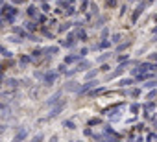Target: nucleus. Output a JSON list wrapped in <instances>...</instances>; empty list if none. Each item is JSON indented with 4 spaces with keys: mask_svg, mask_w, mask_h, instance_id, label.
<instances>
[{
    "mask_svg": "<svg viewBox=\"0 0 157 142\" xmlns=\"http://www.w3.org/2000/svg\"><path fill=\"white\" fill-rule=\"evenodd\" d=\"M157 85V81H150V83H146V87H155Z\"/></svg>",
    "mask_w": 157,
    "mask_h": 142,
    "instance_id": "1",
    "label": "nucleus"
}]
</instances>
